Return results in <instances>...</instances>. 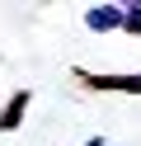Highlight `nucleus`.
<instances>
[{"label": "nucleus", "instance_id": "7ed1b4c3", "mask_svg": "<svg viewBox=\"0 0 141 146\" xmlns=\"http://www.w3.org/2000/svg\"><path fill=\"white\" fill-rule=\"evenodd\" d=\"M24 108H28V90H19V94H14V99L5 104V113H0V127H5V132H9V127H19Z\"/></svg>", "mask_w": 141, "mask_h": 146}, {"label": "nucleus", "instance_id": "20e7f679", "mask_svg": "<svg viewBox=\"0 0 141 146\" xmlns=\"http://www.w3.org/2000/svg\"><path fill=\"white\" fill-rule=\"evenodd\" d=\"M122 29L141 38V5H127V10H122Z\"/></svg>", "mask_w": 141, "mask_h": 146}, {"label": "nucleus", "instance_id": "f257e3e1", "mask_svg": "<svg viewBox=\"0 0 141 146\" xmlns=\"http://www.w3.org/2000/svg\"><path fill=\"white\" fill-rule=\"evenodd\" d=\"M80 80L89 90H118V94H141V76H89L80 71Z\"/></svg>", "mask_w": 141, "mask_h": 146}, {"label": "nucleus", "instance_id": "39448f33", "mask_svg": "<svg viewBox=\"0 0 141 146\" xmlns=\"http://www.w3.org/2000/svg\"><path fill=\"white\" fill-rule=\"evenodd\" d=\"M85 146H108V141H103V137H94V141H85Z\"/></svg>", "mask_w": 141, "mask_h": 146}, {"label": "nucleus", "instance_id": "f03ea898", "mask_svg": "<svg viewBox=\"0 0 141 146\" xmlns=\"http://www.w3.org/2000/svg\"><path fill=\"white\" fill-rule=\"evenodd\" d=\"M85 24H89L94 33H113V29H122V10L118 5H94V10L85 14Z\"/></svg>", "mask_w": 141, "mask_h": 146}]
</instances>
